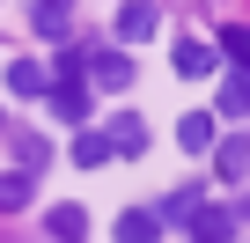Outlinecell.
I'll use <instances>...</instances> for the list:
<instances>
[{
    "instance_id": "obj_1",
    "label": "cell",
    "mask_w": 250,
    "mask_h": 243,
    "mask_svg": "<svg viewBox=\"0 0 250 243\" xmlns=\"http://www.w3.org/2000/svg\"><path fill=\"white\" fill-rule=\"evenodd\" d=\"M81 81H96V88H133V59H125V52H88L81 59Z\"/></svg>"
},
{
    "instance_id": "obj_2",
    "label": "cell",
    "mask_w": 250,
    "mask_h": 243,
    "mask_svg": "<svg viewBox=\"0 0 250 243\" xmlns=\"http://www.w3.org/2000/svg\"><path fill=\"white\" fill-rule=\"evenodd\" d=\"M103 148H110V162H118V155H140V148H147V118H140V110H118L110 126H103Z\"/></svg>"
},
{
    "instance_id": "obj_3",
    "label": "cell",
    "mask_w": 250,
    "mask_h": 243,
    "mask_svg": "<svg viewBox=\"0 0 250 243\" xmlns=\"http://www.w3.org/2000/svg\"><path fill=\"white\" fill-rule=\"evenodd\" d=\"M213 177H221V184H243V177H250V140H243V133L213 140Z\"/></svg>"
},
{
    "instance_id": "obj_4",
    "label": "cell",
    "mask_w": 250,
    "mask_h": 243,
    "mask_svg": "<svg viewBox=\"0 0 250 243\" xmlns=\"http://www.w3.org/2000/svg\"><path fill=\"white\" fill-rule=\"evenodd\" d=\"M169 66H177L184 81H199V74H213V44H199V37H184V44L169 52Z\"/></svg>"
},
{
    "instance_id": "obj_5",
    "label": "cell",
    "mask_w": 250,
    "mask_h": 243,
    "mask_svg": "<svg viewBox=\"0 0 250 243\" xmlns=\"http://www.w3.org/2000/svg\"><path fill=\"white\" fill-rule=\"evenodd\" d=\"M191 236H199V243H228V236H235V214H228V206H199V214H191Z\"/></svg>"
},
{
    "instance_id": "obj_6",
    "label": "cell",
    "mask_w": 250,
    "mask_h": 243,
    "mask_svg": "<svg viewBox=\"0 0 250 243\" xmlns=\"http://www.w3.org/2000/svg\"><path fill=\"white\" fill-rule=\"evenodd\" d=\"M213 103H221V118H250V81H243V74H221Z\"/></svg>"
},
{
    "instance_id": "obj_7",
    "label": "cell",
    "mask_w": 250,
    "mask_h": 243,
    "mask_svg": "<svg viewBox=\"0 0 250 243\" xmlns=\"http://www.w3.org/2000/svg\"><path fill=\"white\" fill-rule=\"evenodd\" d=\"M44 103H52V110L66 118V126H88V88H81V81H74V88H52Z\"/></svg>"
},
{
    "instance_id": "obj_8",
    "label": "cell",
    "mask_w": 250,
    "mask_h": 243,
    "mask_svg": "<svg viewBox=\"0 0 250 243\" xmlns=\"http://www.w3.org/2000/svg\"><path fill=\"white\" fill-rule=\"evenodd\" d=\"M8 88H15V96H52V81H44L37 59H15V66H8Z\"/></svg>"
},
{
    "instance_id": "obj_9",
    "label": "cell",
    "mask_w": 250,
    "mask_h": 243,
    "mask_svg": "<svg viewBox=\"0 0 250 243\" xmlns=\"http://www.w3.org/2000/svg\"><path fill=\"white\" fill-rule=\"evenodd\" d=\"M44 228H52L59 243H88V221H81V206H52V214H44Z\"/></svg>"
},
{
    "instance_id": "obj_10",
    "label": "cell",
    "mask_w": 250,
    "mask_h": 243,
    "mask_svg": "<svg viewBox=\"0 0 250 243\" xmlns=\"http://www.w3.org/2000/svg\"><path fill=\"white\" fill-rule=\"evenodd\" d=\"M177 140H184L191 155H206V148H213L221 133H213V118H206V110H191V118H184V126H177Z\"/></svg>"
},
{
    "instance_id": "obj_11",
    "label": "cell",
    "mask_w": 250,
    "mask_h": 243,
    "mask_svg": "<svg viewBox=\"0 0 250 243\" xmlns=\"http://www.w3.org/2000/svg\"><path fill=\"white\" fill-rule=\"evenodd\" d=\"M162 236V214H118V243H155Z\"/></svg>"
},
{
    "instance_id": "obj_12",
    "label": "cell",
    "mask_w": 250,
    "mask_h": 243,
    "mask_svg": "<svg viewBox=\"0 0 250 243\" xmlns=\"http://www.w3.org/2000/svg\"><path fill=\"white\" fill-rule=\"evenodd\" d=\"M155 8H140V0H133V8H118V37H155Z\"/></svg>"
},
{
    "instance_id": "obj_13",
    "label": "cell",
    "mask_w": 250,
    "mask_h": 243,
    "mask_svg": "<svg viewBox=\"0 0 250 243\" xmlns=\"http://www.w3.org/2000/svg\"><path fill=\"white\" fill-rule=\"evenodd\" d=\"M30 184H37V177H22V170H15V177H0V214L30 206Z\"/></svg>"
},
{
    "instance_id": "obj_14",
    "label": "cell",
    "mask_w": 250,
    "mask_h": 243,
    "mask_svg": "<svg viewBox=\"0 0 250 243\" xmlns=\"http://www.w3.org/2000/svg\"><path fill=\"white\" fill-rule=\"evenodd\" d=\"M30 22H37L44 37H66V22H74V15L59 8V0H44V8H30Z\"/></svg>"
},
{
    "instance_id": "obj_15",
    "label": "cell",
    "mask_w": 250,
    "mask_h": 243,
    "mask_svg": "<svg viewBox=\"0 0 250 243\" xmlns=\"http://www.w3.org/2000/svg\"><path fill=\"white\" fill-rule=\"evenodd\" d=\"M74 162H81V170H96V162H110V148H103V133H88V126H81V140H74Z\"/></svg>"
},
{
    "instance_id": "obj_16",
    "label": "cell",
    "mask_w": 250,
    "mask_h": 243,
    "mask_svg": "<svg viewBox=\"0 0 250 243\" xmlns=\"http://www.w3.org/2000/svg\"><path fill=\"white\" fill-rule=\"evenodd\" d=\"M221 52L235 59V74L250 81V30H221Z\"/></svg>"
}]
</instances>
